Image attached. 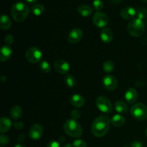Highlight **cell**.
<instances>
[{
  "label": "cell",
  "mask_w": 147,
  "mask_h": 147,
  "mask_svg": "<svg viewBox=\"0 0 147 147\" xmlns=\"http://www.w3.org/2000/svg\"><path fill=\"white\" fill-rule=\"evenodd\" d=\"M111 119L106 115L98 116L93 121L91 126V131L97 137L104 136L110 129Z\"/></svg>",
  "instance_id": "1"
},
{
  "label": "cell",
  "mask_w": 147,
  "mask_h": 147,
  "mask_svg": "<svg viewBox=\"0 0 147 147\" xmlns=\"http://www.w3.org/2000/svg\"><path fill=\"white\" fill-rule=\"evenodd\" d=\"M11 17L17 22H22L24 21L28 16L30 9L28 6L24 3L17 2L11 7Z\"/></svg>",
  "instance_id": "2"
},
{
  "label": "cell",
  "mask_w": 147,
  "mask_h": 147,
  "mask_svg": "<svg viewBox=\"0 0 147 147\" xmlns=\"http://www.w3.org/2000/svg\"><path fill=\"white\" fill-rule=\"evenodd\" d=\"M63 129L68 136L73 138H78L83 134V129L80 123L76 119H69L65 122Z\"/></svg>",
  "instance_id": "3"
},
{
  "label": "cell",
  "mask_w": 147,
  "mask_h": 147,
  "mask_svg": "<svg viewBox=\"0 0 147 147\" xmlns=\"http://www.w3.org/2000/svg\"><path fill=\"white\" fill-rule=\"evenodd\" d=\"M144 31L145 26L142 20L135 18L132 20L128 24V32L133 37H141L143 35Z\"/></svg>",
  "instance_id": "4"
},
{
  "label": "cell",
  "mask_w": 147,
  "mask_h": 147,
  "mask_svg": "<svg viewBox=\"0 0 147 147\" xmlns=\"http://www.w3.org/2000/svg\"><path fill=\"white\" fill-rule=\"evenodd\" d=\"M131 114L139 121H144L147 119V107L144 104L138 103L131 108Z\"/></svg>",
  "instance_id": "5"
},
{
  "label": "cell",
  "mask_w": 147,
  "mask_h": 147,
  "mask_svg": "<svg viewBox=\"0 0 147 147\" xmlns=\"http://www.w3.org/2000/svg\"><path fill=\"white\" fill-rule=\"evenodd\" d=\"M96 106L101 112L111 113L113 111V106L111 100L106 96H98L96 99Z\"/></svg>",
  "instance_id": "6"
},
{
  "label": "cell",
  "mask_w": 147,
  "mask_h": 147,
  "mask_svg": "<svg viewBox=\"0 0 147 147\" xmlns=\"http://www.w3.org/2000/svg\"><path fill=\"white\" fill-rule=\"evenodd\" d=\"M42 57V53L41 50L35 47H32L29 48L26 53V58L27 61L31 63H38L41 60Z\"/></svg>",
  "instance_id": "7"
},
{
  "label": "cell",
  "mask_w": 147,
  "mask_h": 147,
  "mask_svg": "<svg viewBox=\"0 0 147 147\" xmlns=\"http://www.w3.org/2000/svg\"><path fill=\"white\" fill-rule=\"evenodd\" d=\"M93 24L96 27L103 29L104 27H106V26L109 24V17L105 13L100 12V11H97L93 15Z\"/></svg>",
  "instance_id": "8"
},
{
  "label": "cell",
  "mask_w": 147,
  "mask_h": 147,
  "mask_svg": "<svg viewBox=\"0 0 147 147\" xmlns=\"http://www.w3.org/2000/svg\"><path fill=\"white\" fill-rule=\"evenodd\" d=\"M103 87L108 90H114L118 86V81L114 76L111 75H106L103 78Z\"/></svg>",
  "instance_id": "9"
},
{
  "label": "cell",
  "mask_w": 147,
  "mask_h": 147,
  "mask_svg": "<svg viewBox=\"0 0 147 147\" xmlns=\"http://www.w3.org/2000/svg\"><path fill=\"white\" fill-rule=\"evenodd\" d=\"M56 71L61 75H66L70 71V65L63 60H57L54 63Z\"/></svg>",
  "instance_id": "10"
},
{
  "label": "cell",
  "mask_w": 147,
  "mask_h": 147,
  "mask_svg": "<svg viewBox=\"0 0 147 147\" xmlns=\"http://www.w3.org/2000/svg\"><path fill=\"white\" fill-rule=\"evenodd\" d=\"M83 37V32L79 28H74L69 32L67 36V40L69 42L72 44L78 43L82 40Z\"/></svg>",
  "instance_id": "11"
},
{
  "label": "cell",
  "mask_w": 147,
  "mask_h": 147,
  "mask_svg": "<svg viewBox=\"0 0 147 147\" xmlns=\"http://www.w3.org/2000/svg\"><path fill=\"white\" fill-rule=\"evenodd\" d=\"M43 134V129L40 124H34L29 131V136L33 140L41 139Z\"/></svg>",
  "instance_id": "12"
},
{
  "label": "cell",
  "mask_w": 147,
  "mask_h": 147,
  "mask_svg": "<svg viewBox=\"0 0 147 147\" xmlns=\"http://www.w3.org/2000/svg\"><path fill=\"white\" fill-rule=\"evenodd\" d=\"M120 14L122 18L124 20H134V17H136V10L132 7H126L122 9Z\"/></svg>",
  "instance_id": "13"
},
{
  "label": "cell",
  "mask_w": 147,
  "mask_h": 147,
  "mask_svg": "<svg viewBox=\"0 0 147 147\" xmlns=\"http://www.w3.org/2000/svg\"><path fill=\"white\" fill-rule=\"evenodd\" d=\"M100 39L106 43H109L113 40V34L112 30L109 27H104L100 31Z\"/></svg>",
  "instance_id": "14"
},
{
  "label": "cell",
  "mask_w": 147,
  "mask_h": 147,
  "mask_svg": "<svg viewBox=\"0 0 147 147\" xmlns=\"http://www.w3.org/2000/svg\"><path fill=\"white\" fill-rule=\"evenodd\" d=\"M138 92L134 88H129L125 93V99L129 103H134L136 101L138 98Z\"/></svg>",
  "instance_id": "15"
},
{
  "label": "cell",
  "mask_w": 147,
  "mask_h": 147,
  "mask_svg": "<svg viewBox=\"0 0 147 147\" xmlns=\"http://www.w3.org/2000/svg\"><path fill=\"white\" fill-rule=\"evenodd\" d=\"M70 102L74 107L80 108L85 104V99L79 94H75L70 97Z\"/></svg>",
  "instance_id": "16"
},
{
  "label": "cell",
  "mask_w": 147,
  "mask_h": 147,
  "mask_svg": "<svg viewBox=\"0 0 147 147\" xmlns=\"http://www.w3.org/2000/svg\"><path fill=\"white\" fill-rule=\"evenodd\" d=\"M12 55V49L9 45H4L1 49V54H0V60L4 62L9 60Z\"/></svg>",
  "instance_id": "17"
},
{
  "label": "cell",
  "mask_w": 147,
  "mask_h": 147,
  "mask_svg": "<svg viewBox=\"0 0 147 147\" xmlns=\"http://www.w3.org/2000/svg\"><path fill=\"white\" fill-rule=\"evenodd\" d=\"M12 126L11 120L7 117H2L0 119V131L1 134L6 133L11 129Z\"/></svg>",
  "instance_id": "18"
},
{
  "label": "cell",
  "mask_w": 147,
  "mask_h": 147,
  "mask_svg": "<svg viewBox=\"0 0 147 147\" xmlns=\"http://www.w3.org/2000/svg\"><path fill=\"white\" fill-rule=\"evenodd\" d=\"M78 11L81 16L84 17H88L90 16L93 13V9L91 7L87 4H81L78 8Z\"/></svg>",
  "instance_id": "19"
},
{
  "label": "cell",
  "mask_w": 147,
  "mask_h": 147,
  "mask_svg": "<svg viewBox=\"0 0 147 147\" xmlns=\"http://www.w3.org/2000/svg\"><path fill=\"white\" fill-rule=\"evenodd\" d=\"M111 123L113 124V126H116V127H120L125 123V119L121 115L116 114L111 119Z\"/></svg>",
  "instance_id": "20"
},
{
  "label": "cell",
  "mask_w": 147,
  "mask_h": 147,
  "mask_svg": "<svg viewBox=\"0 0 147 147\" xmlns=\"http://www.w3.org/2000/svg\"><path fill=\"white\" fill-rule=\"evenodd\" d=\"M11 22L9 17L7 15H1V20H0V27L2 30H7L11 27Z\"/></svg>",
  "instance_id": "21"
},
{
  "label": "cell",
  "mask_w": 147,
  "mask_h": 147,
  "mask_svg": "<svg viewBox=\"0 0 147 147\" xmlns=\"http://www.w3.org/2000/svg\"><path fill=\"white\" fill-rule=\"evenodd\" d=\"M115 109L119 113H125L128 111V106L124 101L118 100L115 103Z\"/></svg>",
  "instance_id": "22"
},
{
  "label": "cell",
  "mask_w": 147,
  "mask_h": 147,
  "mask_svg": "<svg viewBox=\"0 0 147 147\" xmlns=\"http://www.w3.org/2000/svg\"><path fill=\"white\" fill-rule=\"evenodd\" d=\"M22 113V110L21 107L19 106H15L11 109L10 111V116L14 120H17L20 119Z\"/></svg>",
  "instance_id": "23"
},
{
  "label": "cell",
  "mask_w": 147,
  "mask_h": 147,
  "mask_svg": "<svg viewBox=\"0 0 147 147\" xmlns=\"http://www.w3.org/2000/svg\"><path fill=\"white\" fill-rule=\"evenodd\" d=\"M31 11L35 16H40L44 13L45 8L42 4H36L32 7Z\"/></svg>",
  "instance_id": "24"
},
{
  "label": "cell",
  "mask_w": 147,
  "mask_h": 147,
  "mask_svg": "<svg viewBox=\"0 0 147 147\" xmlns=\"http://www.w3.org/2000/svg\"><path fill=\"white\" fill-rule=\"evenodd\" d=\"M65 83L69 88H74L76 85V80L74 76L67 74L65 77Z\"/></svg>",
  "instance_id": "25"
},
{
  "label": "cell",
  "mask_w": 147,
  "mask_h": 147,
  "mask_svg": "<svg viewBox=\"0 0 147 147\" xmlns=\"http://www.w3.org/2000/svg\"><path fill=\"white\" fill-rule=\"evenodd\" d=\"M39 67L42 73H48L51 71V66L47 61L40 62V63L39 64Z\"/></svg>",
  "instance_id": "26"
},
{
  "label": "cell",
  "mask_w": 147,
  "mask_h": 147,
  "mask_svg": "<svg viewBox=\"0 0 147 147\" xmlns=\"http://www.w3.org/2000/svg\"><path fill=\"white\" fill-rule=\"evenodd\" d=\"M115 68V64L111 60H107L103 64V69L106 73H111Z\"/></svg>",
  "instance_id": "27"
},
{
  "label": "cell",
  "mask_w": 147,
  "mask_h": 147,
  "mask_svg": "<svg viewBox=\"0 0 147 147\" xmlns=\"http://www.w3.org/2000/svg\"><path fill=\"white\" fill-rule=\"evenodd\" d=\"M147 17V9L144 7H139L136 10V18L144 20Z\"/></svg>",
  "instance_id": "28"
},
{
  "label": "cell",
  "mask_w": 147,
  "mask_h": 147,
  "mask_svg": "<svg viewBox=\"0 0 147 147\" xmlns=\"http://www.w3.org/2000/svg\"><path fill=\"white\" fill-rule=\"evenodd\" d=\"M93 7L96 11H100L103 8V2L102 0H94L93 2Z\"/></svg>",
  "instance_id": "29"
},
{
  "label": "cell",
  "mask_w": 147,
  "mask_h": 147,
  "mask_svg": "<svg viewBox=\"0 0 147 147\" xmlns=\"http://www.w3.org/2000/svg\"><path fill=\"white\" fill-rule=\"evenodd\" d=\"M73 147H87V144L82 139H76L73 143Z\"/></svg>",
  "instance_id": "30"
},
{
  "label": "cell",
  "mask_w": 147,
  "mask_h": 147,
  "mask_svg": "<svg viewBox=\"0 0 147 147\" xmlns=\"http://www.w3.org/2000/svg\"><path fill=\"white\" fill-rule=\"evenodd\" d=\"M0 142H1V144L2 146L4 145H7L8 144L9 142V139L7 136L4 134H1V136H0Z\"/></svg>",
  "instance_id": "31"
},
{
  "label": "cell",
  "mask_w": 147,
  "mask_h": 147,
  "mask_svg": "<svg viewBox=\"0 0 147 147\" xmlns=\"http://www.w3.org/2000/svg\"><path fill=\"white\" fill-rule=\"evenodd\" d=\"M5 42L7 45H11L13 44V42H14V37L11 34H8L5 37Z\"/></svg>",
  "instance_id": "32"
},
{
  "label": "cell",
  "mask_w": 147,
  "mask_h": 147,
  "mask_svg": "<svg viewBox=\"0 0 147 147\" xmlns=\"http://www.w3.org/2000/svg\"><path fill=\"white\" fill-rule=\"evenodd\" d=\"M71 116L73 119H78L80 117V112L78 110H73L71 113Z\"/></svg>",
  "instance_id": "33"
},
{
  "label": "cell",
  "mask_w": 147,
  "mask_h": 147,
  "mask_svg": "<svg viewBox=\"0 0 147 147\" xmlns=\"http://www.w3.org/2000/svg\"><path fill=\"white\" fill-rule=\"evenodd\" d=\"M46 147H60V144L56 141H52L47 144Z\"/></svg>",
  "instance_id": "34"
},
{
  "label": "cell",
  "mask_w": 147,
  "mask_h": 147,
  "mask_svg": "<svg viewBox=\"0 0 147 147\" xmlns=\"http://www.w3.org/2000/svg\"><path fill=\"white\" fill-rule=\"evenodd\" d=\"M131 147H144V145L141 142L136 141L131 144Z\"/></svg>",
  "instance_id": "35"
},
{
  "label": "cell",
  "mask_w": 147,
  "mask_h": 147,
  "mask_svg": "<svg viewBox=\"0 0 147 147\" xmlns=\"http://www.w3.org/2000/svg\"><path fill=\"white\" fill-rule=\"evenodd\" d=\"M14 127L17 129H23V127H24V124H23L22 122L17 121L14 123Z\"/></svg>",
  "instance_id": "36"
},
{
  "label": "cell",
  "mask_w": 147,
  "mask_h": 147,
  "mask_svg": "<svg viewBox=\"0 0 147 147\" xmlns=\"http://www.w3.org/2000/svg\"><path fill=\"white\" fill-rule=\"evenodd\" d=\"M25 1H27V2L30 3V4H32V3L36 2V1H37V0H25Z\"/></svg>",
  "instance_id": "37"
},
{
  "label": "cell",
  "mask_w": 147,
  "mask_h": 147,
  "mask_svg": "<svg viewBox=\"0 0 147 147\" xmlns=\"http://www.w3.org/2000/svg\"><path fill=\"white\" fill-rule=\"evenodd\" d=\"M110 1L112 3H116V4H117V3H119L120 1H121V0H110Z\"/></svg>",
  "instance_id": "38"
},
{
  "label": "cell",
  "mask_w": 147,
  "mask_h": 147,
  "mask_svg": "<svg viewBox=\"0 0 147 147\" xmlns=\"http://www.w3.org/2000/svg\"><path fill=\"white\" fill-rule=\"evenodd\" d=\"M14 147H26V146H24V145H22V144H17V145H15V146Z\"/></svg>",
  "instance_id": "39"
},
{
  "label": "cell",
  "mask_w": 147,
  "mask_h": 147,
  "mask_svg": "<svg viewBox=\"0 0 147 147\" xmlns=\"http://www.w3.org/2000/svg\"><path fill=\"white\" fill-rule=\"evenodd\" d=\"M63 147H73V144H65L64 145Z\"/></svg>",
  "instance_id": "40"
},
{
  "label": "cell",
  "mask_w": 147,
  "mask_h": 147,
  "mask_svg": "<svg viewBox=\"0 0 147 147\" xmlns=\"http://www.w3.org/2000/svg\"><path fill=\"white\" fill-rule=\"evenodd\" d=\"M142 1H144V2H147V0H142Z\"/></svg>",
  "instance_id": "41"
},
{
  "label": "cell",
  "mask_w": 147,
  "mask_h": 147,
  "mask_svg": "<svg viewBox=\"0 0 147 147\" xmlns=\"http://www.w3.org/2000/svg\"><path fill=\"white\" fill-rule=\"evenodd\" d=\"M146 137H147V129H146Z\"/></svg>",
  "instance_id": "42"
},
{
  "label": "cell",
  "mask_w": 147,
  "mask_h": 147,
  "mask_svg": "<svg viewBox=\"0 0 147 147\" xmlns=\"http://www.w3.org/2000/svg\"><path fill=\"white\" fill-rule=\"evenodd\" d=\"M1 147H2V146H1Z\"/></svg>",
  "instance_id": "43"
}]
</instances>
